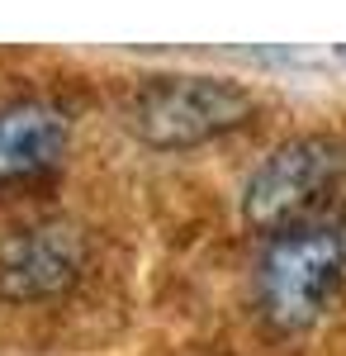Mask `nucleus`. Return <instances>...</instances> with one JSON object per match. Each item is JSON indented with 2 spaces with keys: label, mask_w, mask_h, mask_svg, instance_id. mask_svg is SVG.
<instances>
[{
  "label": "nucleus",
  "mask_w": 346,
  "mask_h": 356,
  "mask_svg": "<svg viewBox=\"0 0 346 356\" xmlns=\"http://www.w3.org/2000/svg\"><path fill=\"white\" fill-rule=\"evenodd\" d=\"M346 285V214L299 219L270 233L256 261V309L270 328H313Z\"/></svg>",
  "instance_id": "1"
},
{
  "label": "nucleus",
  "mask_w": 346,
  "mask_h": 356,
  "mask_svg": "<svg viewBox=\"0 0 346 356\" xmlns=\"http://www.w3.org/2000/svg\"><path fill=\"white\" fill-rule=\"evenodd\" d=\"M256 110V95L233 76L213 72H161L147 76L124 105L129 134L152 152H190L242 129Z\"/></svg>",
  "instance_id": "2"
},
{
  "label": "nucleus",
  "mask_w": 346,
  "mask_h": 356,
  "mask_svg": "<svg viewBox=\"0 0 346 356\" xmlns=\"http://www.w3.org/2000/svg\"><path fill=\"white\" fill-rule=\"evenodd\" d=\"M346 176V138L294 134L275 143L252 176L242 181V219L256 233H280L299 219H313V204Z\"/></svg>",
  "instance_id": "3"
},
{
  "label": "nucleus",
  "mask_w": 346,
  "mask_h": 356,
  "mask_svg": "<svg viewBox=\"0 0 346 356\" xmlns=\"http://www.w3.org/2000/svg\"><path fill=\"white\" fill-rule=\"evenodd\" d=\"M85 271V238L72 223H28L0 243V295L15 304L53 300Z\"/></svg>",
  "instance_id": "4"
},
{
  "label": "nucleus",
  "mask_w": 346,
  "mask_h": 356,
  "mask_svg": "<svg viewBox=\"0 0 346 356\" xmlns=\"http://www.w3.org/2000/svg\"><path fill=\"white\" fill-rule=\"evenodd\" d=\"M72 143V114L53 100L0 105V186H19L62 162Z\"/></svg>",
  "instance_id": "5"
}]
</instances>
